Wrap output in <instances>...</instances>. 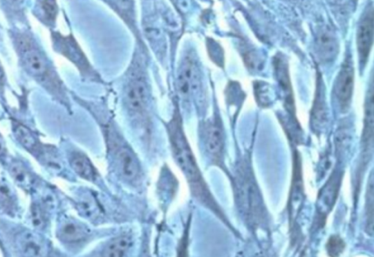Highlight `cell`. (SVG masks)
Returning a JSON list of instances; mask_svg holds the SVG:
<instances>
[{"instance_id":"cell-25","label":"cell","mask_w":374,"mask_h":257,"mask_svg":"<svg viewBox=\"0 0 374 257\" xmlns=\"http://www.w3.org/2000/svg\"><path fill=\"white\" fill-rule=\"evenodd\" d=\"M346 247V244L342 238L338 236H331L327 243V251L330 256L340 255Z\"/></svg>"},{"instance_id":"cell-9","label":"cell","mask_w":374,"mask_h":257,"mask_svg":"<svg viewBox=\"0 0 374 257\" xmlns=\"http://www.w3.org/2000/svg\"><path fill=\"white\" fill-rule=\"evenodd\" d=\"M373 41V12L370 8L365 12L357 31V48L361 61L365 62L370 54Z\"/></svg>"},{"instance_id":"cell-16","label":"cell","mask_w":374,"mask_h":257,"mask_svg":"<svg viewBox=\"0 0 374 257\" xmlns=\"http://www.w3.org/2000/svg\"><path fill=\"white\" fill-rule=\"evenodd\" d=\"M373 89L368 94V99L366 100L365 109V120L364 130L363 134V141L365 147L369 149L373 148Z\"/></svg>"},{"instance_id":"cell-22","label":"cell","mask_w":374,"mask_h":257,"mask_svg":"<svg viewBox=\"0 0 374 257\" xmlns=\"http://www.w3.org/2000/svg\"><path fill=\"white\" fill-rule=\"evenodd\" d=\"M10 173L15 181L21 187L29 189L32 183V178L30 172L20 162H12L10 167Z\"/></svg>"},{"instance_id":"cell-4","label":"cell","mask_w":374,"mask_h":257,"mask_svg":"<svg viewBox=\"0 0 374 257\" xmlns=\"http://www.w3.org/2000/svg\"><path fill=\"white\" fill-rule=\"evenodd\" d=\"M237 188L238 199L249 222L253 225L261 224L265 217L263 203L250 172L240 170Z\"/></svg>"},{"instance_id":"cell-23","label":"cell","mask_w":374,"mask_h":257,"mask_svg":"<svg viewBox=\"0 0 374 257\" xmlns=\"http://www.w3.org/2000/svg\"><path fill=\"white\" fill-rule=\"evenodd\" d=\"M339 179L337 176H335L330 178V181L328 183V185L321 189L320 192V198L319 200L324 204L325 207L330 209L334 205L335 200L337 198L338 191H339Z\"/></svg>"},{"instance_id":"cell-5","label":"cell","mask_w":374,"mask_h":257,"mask_svg":"<svg viewBox=\"0 0 374 257\" xmlns=\"http://www.w3.org/2000/svg\"><path fill=\"white\" fill-rule=\"evenodd\" d=\"M109 146L114 152L115 165L120 175L128 182H133L140 174V165L135 154L124 143L119 132L112 124L105 126Z\"/></svg>"},{"instance_id":"cell-30","label":"cell","mask_w":374,"mask_h":257,"mask_svg":"<svg viewBox=\"0 0 374 257\" xmlns=\"http://www.w3.org/2000/svg\"><path fill=\"white\" fill-rule=\"evenodd\" d=\"M6 152L5 141L1 135H0V157L5 155Z\"/></svg>"},{"instance_id":"cell-26","label":"cell","mask_w":374,"mask_h":257,"mask_svg":"<svg viewBox=\"0 0 374 257\" xmlns=\"http://www.w3.org/2000/svg\"><path fill=\"white\" fill-rule=\"evenodd\" d=\"M32 220L35 226L43 227L47 221V212L43 205L35 204L32 207Z\"/></svg>"},{"instance_id":"cell-7","label":"cell","mask_w":374,"mask_h":257,"mask_svg":"<svg viewBox=\"0 0 374 257\" xmlns=\"http://www.w3.org/2000/svg\"><path fill=\"white\" fill-rule=\"evenodd\" d=\"M176 90L179 98L184 101L200 96L203 91L202 73L197 59L192 54L185 56L180 61Z\"/></svg>"},{"instance_id":"cell-6","label":"cell","mask_w":374,"mask_h":257,"mask_svg":"<svg viewBox=\"0 0 374 257\" xmlns=\"http://www.w3.org/2000/svg\"><path fill=\"white\" fill-rule=\"evenodd\" d=\"M51 38L55 50L72 62L85 79L95 82L102 81L100 75L91 65L73 35L53 32Z\"/></svg>"},{"instance_id":"cell-2","label":"cell","mask_w":374,"mask_h":257,"mask_svg":"<svg viewBox=\"0 0 374 257\" xmlns=\"http://www.w3.org/2000/svg\"><path fill=\"white\" fill-rule=\"evenodd\" d=\"M12 41L25 72L49 94L66 102V88L53 64L34 37L28 32H18L12 35Z\"/></svg>"},{"instance_id":"cell-11","label":"cell","mask_w":374,"mask_h":257,"mask_svg":"<svg viewBox=\"0 0 374 257\" xmlns=\"http://www.w3.org/2000/svg\"><path fill=\"white\" fill-rule=\"evenodd\" d=\"M127 23L141 42L137 28L134 0H102Z\"/></svg>"},{"instance_id":"cell-20","label":"cell","mask_w":374,"mask_h":257,"mask_svg":"<svg viewBox=\"0 0 374 257\" xmlns=\"http://www.w3.org/2000/svg\"><path fill=\"white\" fill-rule=\"evenodd\" d=\"M317 92L315 104L312 110V119L315 127L317 128V130H321L326 123L327 113L322 89L319 88Z\"/></svg>"},{"instance_id":"cell-14","label":"cell","mask_w":374,"mask_h":257,"mask_svg":"<svg viewBox=\"0 0 374 257\" xmlns=\"http://www.w3.org/2000/svg\"><path fill=\"white\" fill-rule=\"evenodd\" d=\"M12 124L15 136L26 149L39 153L44 151L35 134L29 127L19 122H14Z\"/></svg>"},{"instance_id":"cell-13","label":"cell","mask_w":374,"mask_h":257,"mask_svg":"<svg viewBox=\"0 0 374 257\" xmlns=\"http://www.w3.org/2000/svg\"><path fill=\"white\" fill-rule=\"evenodd\" d=\"M317 46L319 55L322 60L328 61L337 54L338 41L330 30H324L320 32L317 37Z\"/></svg>"},{"instance_id":"cell-8","label":"cell","mask_w":374,"mask_h":257,"mask_svg":"<svg viewBox=\"0 0 374 257\" xmlns=\"http://www.w3.org/2000/svg\"><path fill=\"white\" fill-rule=\"evenodd\" d=\"M353 87L354 69L351 61L346 59L339 72L335 88V95L343 110H346L350 105Z\"/></svg>"},{"instance_id":"cell-1","label":"cell","mask_w":374,"mask_h":257,"mask_svg":"<svg viewBox=\"0 0 374 257\" xmlns=\"http://www.w3.org/2000/svg\"><path fill=\"white\" fill-rule=\"evenodd\" d=\"M166 128L174 158L187 180L191 194L218 216L223 217L224 215L206 185L191 149L178 108L174 110V117L167 123Z\"/></svg>"},{"instance_id":"cell-27","label":"cell","mask_w":374,"mask_h":257,"mask_svg":"<svg viewBox=\"0 0 374 257\" xmlns=\"http://www.w3.org/2000/svg\"><path fill=\"white\" fill-rule=\"evenodd\" d=\"M3 2L10 11L18 12L24 9L27 0H3Z\"/></svg>"},{"instance_id":"cell-15","label":"cell","mask_w":374,"mask_h":257,"mask_svg":"<svg viewBox=\"0 0 374 257\" xmlns=\"http://www.w3.org/2000/svg\"><path fill=\"white\" fill-rule=\"evenodd\" d=\"M87 231L82 225L73 221L64 223L59 230V238L64 242L75 243L84 240Z\"/></svg>"},{"instance_id":"cell-21","label":"cell","mask_w":374,"mask_h":257,"mask_svg":"<svg viewBox=\"0 0 374 257\" xmlns=\"http://www.w3.org/2000/svg\"><path fill=\"white\" fill-rule=\"evenodd\" d=\"M17 199L12 189L6 183L0 184V211L14 215L17 212Z\"/></svg>"},{"instance_id":"cell-24","label":"cell","mask_w":374,"mask_h":257,"mask_svg":"<svg viewBox=\"0 0 374 257\" xmlns=\"http://www.w3.org/2000/svg\"><path fill=\"white\" fill-rule=\"evenodd\" d=\"M367 203H366V215L367 218V229L368 233L371 235L373 234V176H371V179L370 184L368 185V190L367 192Z\"/></svg>"},{"instance_id":"cell-17","label":"cell","mask_w":374,"mask_h":257,"mask_svg":"<svg viewBox=\"0 0 374 257\" xmlns=\"http://www.w3.org/2000/svg\"><path fill=\"white\" fill-rule=\"evenodd\" d=\"M19 238V244L24 255L41 256L44 254V245L39 238L30 233H24Z\"/></svg>"},{"instance_id":"cell-19","label":"cell","mask_w":374,"mask_h":257,"mask_svg":"<svg viewBox=\"0 0 374 257\" xmlns=\"http://www.w3.org/2000/svg\"><path fill=\"white\" fill-rule=\"evenodd\" d=\"M132 245L131 239L126 236L112 240L102 255L105 256H124Z\"/></svg>"},{"instance_id":"cell-28","label":"cell","mask_w":374,"mask_h":257,"mask_svg":"<svg viewBox=\"0 0 374 257\" xmlns=\"http://www.w3.org/2000/svg\"><path fill=\"white\" fill-rule=\"evenodd\" d=\"M355 0H328L329 3L338 10L344 9L346 11L353 3Z\"/></svg>"},{"instance_id":"cell-10","label":"cell","mask_w":374,"mask_h":257,"mask_svg":"<svg viewBox=\"0 0 374 257\" xmlns=\"http://www.w3.org/2000/svg\"><path fill=\"white\" fill-rule=\"evenodd\" d=\"M204 143L206 150L212 158L218 161L223 157L225 141L221 124L214 120L205 126Z\"/></svg>"},{"instance_id":"cell-18","label":"cell","mask_w":374,"mask_h":257,"mask_svg":"<svg viewBox=\"0 0 374 257\" xmlns=\"http://www.w3.org/2000/svg\"><path fill=\"white\" fill-rule=\"evenodd\" d=\"M37 9L41 21L48 27H53L58 14L57 0H38Z\"/></svg>"},{"instance_id":"cell-29","label":"cell","mask_w":374,"mask_h":257,"mask_svg":"<svg viewBox=\"0 0 374 257\" xmlns=\"http://www.w3.org/2000/svg\"><path fill=\"white\" fill-rule=\"evenodd\" d=\"M6 82V73H5V71L2 66L1 63H0V92L3 91Z\"/></svg>"},{"instance_id":"cell-3","label":"cell","mask_w":374,"mask_h":257,"mask_svg":"<svg viewBox=\"0 0 374 257\" xmlns=\"http://www.w3.org/2000/svg\"><path fill=\"white\" fill-rule=\"evenodd\" d=\"M124 101L131 116L144 120L150 99L148 74L143 59L135 54L129 67L124 85Z\"/></svg>"},{"instance_id":"cell-12","label":"cell","mask_w":374,"mask_h":257,"mask_svg":"<svg viewBox=\"0 0 374 257\" xmlns=\"http://www.w3.org/2000/svg\"><path fill=\"white\" fill-rule=\"evenodd\" d=\"M70 163L75 172L89 182H94L97 178V172L91 161L80 152H75L70 158Z\"/></svg>"}]
</instances>
